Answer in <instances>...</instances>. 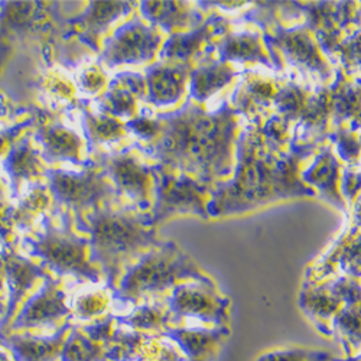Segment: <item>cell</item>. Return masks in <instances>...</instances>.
<instances>
[{
  "label": "cell",
  "instance_id": "obj_1",
  "mask_svg": "<svg viewBox=\"0 0 361 361\" xmlns=\"http://www.w3.org/2000/svg\"><path fill=\"white\" fill-rule=\"evenodd\" d=\"M237 117L230 102L208 111L190 99L176 111L159 114V135L137 149L157 165L187 173L204 185L221 184L235 166Z\"/></svg>",
  "mask_w": 361,
  "mask_h": 361
},
{
  "label": "cell",
  "instance_id": "obj_2",
  "mask_svg": "<svg viewBox=\"0 0 361 361\" xmlns=\"http://www.w3.org/2000/svg\"><path fill=\"white\" fill-rule=\"evenodd\" d=\"M315 149L317 145H295L288 154L276 152L263 142L257 123L250 125L238 136L231 179L213 188L209 219L247 213L282 200L314 197L315 190L304 184L298 171Z\"/></svg>",
  "mask_w": 361,
  "mask_h": 361
},
{
  "label": "cell",
  "instance_id": "obj_3",
  "mask_svg": "<svg viewBox=\"0 0 361 361\" xmlns=\"http://www.w3.org/2000/svg\"><path fill=\"white\" fill-rule=\"evenodd\" d=\"M75 228L90 238L93 262L103 270L111 293L137 260L164 243L149 213H140L126 204H107L93 209Z\"/></svg>",
  "mask_w": 361,
  "mask_h": 361
},
{
  "label": "cell",
  "instance_id": "obj_4",
  "mask_svg": "<svg viewBox=\"0 0 361 361\" xmlns=\"http://www.w3.org/2000/svg\"><path fill=\"white\" fill-rule=\"evenodd\" d=\"M188 282L216 286L214 281L175 242H164L128 270L113 292V299L140 305L150 298L172 292L176 286Z\"/></svg>",
  "mask_w": 361,
  "mask_h": 361
},
{
  "label": "cell",
  "instance_id": "obj_5",
  "mask_svg": "<svg viewBox=\"0 0 361 361\" xmlns=\"http://www.w3.org/2000/svg\"><path fill=\"white\" fill-rule=\"evenodd\" d=\"M61 224L54 221V212L45 216L42 228L26 238L31 259H38L55 278L73 276L78 281L99 283L104 279L103 270L93 262L90 238L80 235L71 214L58 208ZM106 281V279H104Z\"/></svg>",
  "mask_w": 361,
  "mask_h": 361
},
{
  "label": "cell",
  "instance_id": "obj_6",
  "mask_svg": "<svg viewBox=\"0 0 361 361\" xmlns=\"http://www.w3.org/2000/svg\"><path fill=\"white\" fill-rule=\"evenodd\" d=\"M47 180L56 208L71 214L75 227L93 209L123 204L111 179L96 164L81 172L49 169Z\"/></svg>",
  "mask_w": 361,
  "mask_h": 361
},
{
  "label": "cell",
  "instance_id": "obj_7",
  "mask_svg": "<svg viewBox=\"0 0 361 361\" xmlns=\"http://www.w3.org/2000/svg\"><path fill=\"white\" fill-rule=\"evenodd\" d=\"M155 165V201L149 212L154 227L168 221L175 216L191 214L202 220H209L208 202L213 188L198 183L187 173L175 172L161 165Z\"/></svg>",
  "mask_w": 361,
  "mask_h": 361
},
{
  "label": "cell",
  "instance_id": "obj_8",
  "mask_svg": "<svg viewBox=\"0 0 361 361\" xmlns=\"http://www.w3.org/2000/svg\"><path fill=\"white\" fill-rule=\"evenodd\" d=\"M111 179L120 197L140 213H149L155 201V165L142 161L133 150L99 155L94 162Z\"/></svg>",
  "mask_w": 361,
  "mask_h": 361
},
{
  "label": "cell",
  "instance_id": "obj_9",
  "mask_svg": "<svg viewBox=\"0 0 361 361\" xmlns=\"http://www.w3.org/2000/svg\"><path fill=\"white\" fill-rule=\"evenodd\" d=\"M164 44V34L159 27L143 18L133 19L118 26L110 38L104 39L100 52L102 63L110 68L146 64L159 56Z\"/></svg>",
  "mask_w": 361,
  "mask_h": 361
},
{
  "label": "cell",
  "instance_id": "obj_10",
  "mask_svg": "<svg viewBox=\"0 0 361 361\" xmlns=\"http://www.w3.org/2000/svg\"><path fill=\"white\" fill-rule=\"evenodd\" d=\"M74 311L67 302V293L63 288V279L49 276L41 289L27 299L6 333H31L35 329H59L68 321H73Z\"/></svg>",
  "mask_w": 361,
  "mask_h": 361
},
{
  "label": "cell",
  "instance_id": "obj_11",
  "mask_svg": "<svg viewBox=\"0 0 361 361\" xmlns=\"http://www.w3.org/2000/svg\"><path fill=\"white\" fill-rule=\"evenodd\" d=\"M166 299L173 326H179L185 318H195L216 326H226L228 322L230 300L217 290V286L188 282L176 286Z\"/></svg>",
  "mask_w": 361,
  "mask_h": 361
},
{
  "label": "cell",
  "instance_id": "obj_12",
  "mask_svg": "<svg viewBox=\"0 0 361 361\" xmlns=\"http://www.w3.org/2000/svg\"><path fill=\"white\" fill-rule=\"evenodd\" d=\"M263 39L270 51L278 49L290 66L312 74L318 81L325 82L333 75L315 35L307 26H278L272 34L266 32Z\"/></svg>",
  "mask_w": 361,
  "mask_h": 361
},
{
  "label": "cell",
  "instance_id": "obj_13",
  "mask_svg": "<svg viewBox=\"0 0 361 361\" xmlns=\"http://www.w3.org/2000/svg\"><path fill=\"white\" fill-rule=\"evenodd\" d=\"M2 253L5 267H6V281H8V310L0 321V334L6 333L22 307L27 302V299L35 295L47 278L54 276L48 270L34 262V259L20 255L15 245L0 249Z\"/></svg>",
  "mask_w": 361,
  "mask_h": 361
},
{
  "label": "cell",
  "instance_id": "obj_14",
  "mask_svg": "<svg viewBox=\"0 0 361 361\" xmlns=\"http://www.w3.org/2000/svg\"><path fill=\"white\" fill-rule=\"evenodd\" d=\"M228 27L227 19L213 13L192 31L171 35L161 49V61L192 66L197 56L212 49L216 39L228 34Z\"/></svg>",
  "mask_w": 361,
  "mask_h": 361
},
{
  "label": "cell",
  "instance_id": "obj_15",
  "mask_svg": "<svg viewBox=\"0 0 361 361\" xmlns=\"http://www.w3.org/2000/svg\"><path fill=\"white\" fill-rule=\"evenodd\" d=\"M74 326L73 321H68L49 337L31 333L0 334V345L15 361H59Z\"/></svg>",
  "mask_w": 361,
  "mask_h": 361
},
{
  "label": "cell",
  "instance_id": "obj_16",
  "mask_svg": "<svg viewBox=\"0 0 361 361\" xmlns=\"http://www.w3.org/2000/svg\"><path fill=\"white\" fill-rule=\"evenodd\" d=\"M135 6L136 4L132 2H93L82 15L70 20L67 29L84 45L102 52L103 37L109 27L117 19L129 15Z\"/></svg>",
  "mask_w": 361,
  "mask_h": 361
},
{
  "label": "cell",
  "instance_id": "obj_17",
  "mask_svg": "<svg viewBox=\"0 0 361 361\" xmlns=\"http://www.w3.org/2000/svg\"><path fill=\"white\" fill-rule=\"evenodd\" d=\"M52 4H4L0 12V31L20 38H41L55 27L56 12Z\"/></svg>",
  "mask_w": 361,
  "mask_h": 361
},
{
  "label": "cell",
  "instance_id": "obj_18",
  "mask_svg": "<svg viewBox=\"0 0 361 361\" xmlns=\"http://www.w3.org/2000/svg\"><path fill=\"white\" fill-rule=\"evenodd\" d=\"M192 66L161 61L146 70V102L157 107L171 106L184 97Z\"/></svg>",
  "mask_w": 361,
  "mask_h": 361
},
{
  "label": "cell",
  "instance_id": "obj_19",
  "mask_svg": "<svg viewBox=\"0 0 361 361\" xmlns=\"http://www.w3.org/2000/svg\"><path fill=\"white\" fill-rule=\"evenodd\" d=\"M5 168L11 179L12 192L16 197L26 184H42L47 179L48 168L31 136H23L15 142L5 158Z\"/></svg>",
  "mask_w": 361,
  "mask_h": 361
},
{
  "label": "cell",
  "instance_id": "obj_20",
  "mask_svg": "<svg viewBox=\"0 0 361 361\" xmlns=\"http://www.w3.org/2000/svg\"><path fill=\"white\" fill-rule=\"evenodd\" d=\"M37 140L42 147L44 161L82 164V140L73 129L39 116L37 120Z\"/></svg>",
  "mask_w": 361,
  "mask_h": 361
},
{
  "label": "cell",
  "instance_id": "obj_21",
  "mask_svg": "<svg viewBox=\"0 0 361 361\" xmlns=\"http://www.w3.org/2000/svg\"><path fill=\"white\" fill-rule=\"evenodd\" d=\"M217 51L219 59L226 63H256L270 70L282 67L278 55L255 32H228L220 39Z\"/></svg>",
  "mask_w": 361,
  "mask_h": 361
},
{
  "label": "cell",
  "instance_id": "obj_22",
  "mask_svg": "<svg viewBox=\"0 0 361 361\" xmlns=\"http://www.w3.org/2000/svg\"><path fill=\"white\" fill-rule=\"evenodd\" d=\"M228 334L227 326L214 329L171 326L164 337L179 345L187 361H214Z\"/></svg>",
  "mask_w": 361,
  "mask_h": 361
},
{
  "label": "cell",
  "instance_id": "obj_23",
  "mask_svg": "<svg viewBox=\"0 0 361 361\" xmlns=\"http://www.w3.org/2000/svg\"><path fill=\"white\" fill-rule=\"evenodd\" d=\"M140 13L146 22L171 35L192 31L205 20L188 2H143Z\"/></svg>",
  "mask_w": 361,
  "mask_h": 361
},
{
  "label": "cell",
  "instance_id": "obj_24",
  "mask_svg": "<svg viewBox=\"0 0 361 361\" xmlns=\"http://www.w3.org/2000/svg\"><path fill=\"white\" fill-rule=\"evenodd\" d=\"M249 74L247 77L245 75L233 92L231 106L238 116L243 114L257 118V114H263L264 110L274 106L279 87H276L274 80L255 75L252 71Z\"/></svg>",
  "mask_w": 361,
  "mask_h": 361
},
{
  "label": "cell",
  "instance_id": "obj_25",
  "mask_svg": "<svg viewBox=\"0 0 361 361\" xmlns=\"http://www.w3.org/2000/svg\"><path fill=\"white\" fill-rule=\"evenodd\" d=\"M237 75L238 71L231 66V63L204 58L191 71L190 99L202 104L226 88Z\"/></svg>",
  "mask_w": 361,
  "mask_h": 361
},
{
  "label": "cell",
  "instance_id": "obj_26",
  "mask_svg": "<svg viewBox=\"0 0 361 361\" xmlns=\"http://www.w3.org/2000/svg\"><path fill=\"white\" fill-rule=\"evenodd\" d=\"M302 180L317 187L326 201L347 213V204L340 192V164L329 147L317 155L314 164L302 173Z\"/></svg>",
  "mask_w": 361,
  "mask_h": 361
},
{
  "label": "cell",
  "instance_id": "obj_27",
  "mask_svg": "<svg viewBox=\"0 0 361 361\" xmlns=\"http://www.w3.org/2000/svg\"><path fill=\"white\" fill-rule=\"evenodd\" d=\"M120 326L137 331L149 336H162L173 326L172 312L169 310L168 299L143 302L136 307L129 315L117 317Z\"/></svg>",
  "mask_w": 361,
  "mask_h": 361
},
{
  "label": "cell",
  "instance_id": "obj_28",
  "mask_svg": "<svg viewBox=\"0 0 361 361\" xmlns=\"http://www.w3.org/2000/svg\"><path fill=\"white\" fill-rule=\"evenodd\" d=\"M329 117H333L331 92L329 88L324 87L310 96L305 110L298 120V129L300 130V137H302L300 142L304 140L302 145H317L315 139L326 132Z\"/></svg>",
  "mask_w": 361,
  "mask_h": 361
},
{
  "label": "cell",
  "instance_id": "obj_29",
  "mask_svg": "<svg viewBox=\"0 0 361 361\" xmlns=\"http://www.w3.org/2000/svg\"><path fill=\"white\" fill-rule=\"evenodd\" d=\"M331 104H333L334 123L354 120L361 113V80L350 81L340 73V80L329 87Z\"/></svg>",
  "mask_w": 361,
  "mask_h": 361
},
{
  "label": "cell",
  "instance_id": "obj_30",
  "mask_svg": "<svg viewBox=\"0 0 361 361\" xmlns=\"http://www.w3.org/2000/svg\"><path fill=\"white\" fill-rule=\"evenodd\" d=\"M82 120L87 137L93 146L122 140L129 135L128 126L123 120L104 114L102 111L94 113L90 110H84Z\"/></svg>",
  "mask_w": 361,
  "mask_h": 361
},
{
  "label": "cell",
  "instance_id": "obj_31",
  "mask_svg": "<svg viewBox=\"0 0 361 361\" xmlns=\"http://www.w3.org/2000/svg\"><path fill=\"white\" fill-rule=\"evenodd\" d=\"M55 208L56 205L48 184L42 183L31 187L16 207L18 228H29L38 217L49 216V212H55Z\"/></svg>",
  "mask_w": 361,
  "mask_h": 361
},
{
  "label": "cell",
  "instance_id": "obj_32",
  "mask_svg": "<svg viewBox=\"0 0 361 361\" xmlns=\"http://www.w3.org/2000/svg\"><path fill=\"white\" fill-rule=\"evenodd\" d=\"M107 354L109 345L92 340L75 325L59 361H109Z\"/></svg>",
  "mask_w": 361,
  "mask_h": 361
},
{
  "label": "cell",
  "instance_id": "obj_33",
  "mask_svg": "<svg viewBox=\"0 0 361 361\" xmlns=\"http://www.w3.org/2000/svg\"><path fill=\"white\" fill-rule=\"evenodd\" d=\"M300 304L314 318L328 321L338 314L344 300L336 285H333L331 288H318L304 292L300 296Z\"/></svg>",
  "mask_w": 361,
  "mask_h": 361
},
{
  "label": "cell",
  "instance_id": "obj_34",
  "mask_svg": "<svg viewBox=\"0 0 361 361\" xmlns=\"http://www.w3.org/2000/svg\"><path fill=\"white\" fill-rule=\"evenodd\" d=\"M140 100L132 93L126 87L118 84L113 80L106 93H103L100 99V110L104 114L117 117V118H135L137 116V103Z\"/></svg>",
  "mask_w": 361,
  "mask_h": 361
},
{
  "label": "cell",
  "instance_id": "obj_35",
  "mask_svg": "<svg viewBox=\"0 0 361 361\" xmlns=\"http://www.w3.org/2000/svg\"><path fill=\"white\" fill-rule=\"evenodd\" d=\"M310 96L311 94L302 85H299L295 81H288L283 85H279L274 106H276L278 114L293 123L302 116Z\"/></svg>",
  "mask_w": 361,
  "mask_h": 361
},
{
  "label": "cell",
  "instance_id": "obj_36",
  "mask_svg": "<svg viewBox=\"0 0 361 361\" xmlns=\"http://www.w3.org/2000/svg\"><path fill=\"white\" fill-rule=\"evenodd\" d=\"M113 293L109 289L96 290L92 293H85L75 300L74 317L81 321H93L100 317L107 315Z\"/></svg>",
  "mask_w": 361,
  "mask_h": 361
},
{
  "label": "cell",
  "instance_id": "obj_37",
  "mask_svg": "<svg viewBox=\"0 0 361 361\" xmlns=\"http://www.w3.org/2000/svg\"><path fill=\"white\" fill-rule=\"evenodd\" d=\"M290 123V120L276 113L267 117L266 122L262 126H259L260 136L269 149L281 152V147H283L292 140Z\"/></svg>",
  "mask_w": 361,
  "mask_h": 361
},
{
  "label": "cell",
  "instance_id": "obj_38",
  "mask_svg": "<svg viewBox=\"0 0 361 361\" xmlns=\"http://www.w3.org/2000/svg\"><path fill=\"white\" fill-rule=\"evenodd\" d=\"M80 328L82 333L92 340L109 345L111 343V340L114 338L117 329L120 328V324H118L117 315L107 314L104 317L90 321L88 324L81 325Z\"/></svg>",
  "mask_w": 361,
  "mask_h": 361
},
{
  "label": "cell",
  "instance_id": "obj_39",
  "mask_svg": "<svg viewBox=\"0 0 361 361\" xmlns=\"http://www.w3.org/2000/svg\"><path fill=\"white\" fill-rule=\"evenodd\" d=\"M338 54L340 61L348 70L361 68V26H358L351 35L340 39L336 51Z\"/></svg>",
  "mask_w": 361,
  "mask_h": 361
},
{
  "label": "cell",
  "instance_id": "obj_40",
  "mask_svg": "<svg viewBox=\"0 0 361 361\" xmlns=\"http://www.w3.org/2000/svg\"><path fill=\"white\" fill-rule=\"evenodd\" d=\"M333 136L336 140L338 157L351 165H357L358 161L361 159L360 135H355V132L351 129L340 128Z\"/></svg>",
  "mask_w": 361,
  "mask_h": 361
},
{
  "label": "cell",
  "instance_id": "obj_41",
  "mask_svg": "<svg viewBox=\"0 0 361 361\" xmlns=\"http://www.w3.org/2000/svg\"><path fill=\"white\" fill-rule=\"evenodd\" d=\"M129 133H133L139 139V145H146L152 142L161 132V122L158 116L149 117L137 114L135 118L126 123Z\"/></svg>",
  "mask_w": 361,
  "mask_h": 361
},
{
  "label": "cell",
  "instance_id": "obj_42",
  "mask_svg": "<svg viewBox=\"0 0 361 361\" xmlns=\"http://www.w3.org/2000/svg\"><path fill=\"white\" fill-rule=\"evenodd\" d=\"M338 263L348 275H361V235L353 237L338 249Z\"/></svg>",
  "mask_w": 361,
  "mask_h": 361
},
{
  "label": "cell",
  "instance_id": "obj_43",
  "mask_svg": "<svg viewBox=\"0 0 361 361\" xmlns=\"http://www.w3.org/2000/svg\"><path fill=\"white\" fill-rule=\"evenodd\" d=\"M16 228V207L0 198V247L13 246Z\"/></svg>",
  "mask_w": 361,
  "mask_h": 361
},
{
  "label": "cell",
  "instance_id": "obj_44",
  "mask_svg": "<svg viewBox=\"0 0 361 361\" xmlns=\"http://www.w3.org/2000/svg\"><path fill=\"white\" fill-rule=\"evenodd\" d=\"M326 358L328 355L325 353L289 348L267 353L259 361H326Z\"/></svg>",
  "mask_w": 361,
  "mask_h": 361
},
{
  "label": "cell",
  "instance_id": "obj_45",
  "mask_svg": "<svg viewBox=\"0 0 361 361\" xmlns=\"http://www.w3.org/2000/svg\"><path fill=\"white\" fill-rule=\"evenodd\" d=\"M80 87L90 94L103 93L107 88L106 74L100 67H90L80 75Z\"/></svg>",
  "mask_w": 361,
  "mask_h": 361
},
{
  "label": "cell",
  "instance_id": "obj_46",
  "mask_svg": "<svg viewBox=\"0 0 361 361\" xmlns=\"http://www.w3.org/2000/svg\"><path fill=\"white\" fill-rule=\"evenodd\" d=\"M31 123H34V118L27 120V122H25L23 125H18L12 129L0 132V158H4V157L6 158V155L9 154V150L15 145V142L22 137L23 130H26Z\"/></svg>",
  "mask_w": 361,
  "mask_h": 361
},
{
  "label": "cell",
  "instance_id": "obj_47",
  "mask_svg": "<svg viewBox=\"0 0 361 361\" xmlns=\"http://www.w3.org/2000/svg\"><path fill=\"white\" fill-rule=\"evenodd\" d=\"M45 88L55 97L64 99V100H71L75 94L74 85L61 77H49L48 81L45 82Z\"/></svg>",
  "mask_w": 361,
  "mask_h": 361
},
{
  "label": "cell",
  "instance_id": "obj_48",
  "mask_svg": "<svg viewBox=\"0 0 361 361\" xmlns=\"http://www.w3.org/2000/svg\"><path fill=\"white\" fill-rule=\"evenodd\" d=\"M343 198L353 201L358 192L361 191V172L358 171H345L343 175V180L340 184Z\"/></svg>",
  "mask_w": 361,
  "mask_h": 361
},
{
  "label": "cell",
  "instance_id": "obj_49",
  "mask_svg": "<svg viewBox=\"0 0 361 361\" xmlns=\"http://www.w3.org/2000/svg\"><path fill=\"white\" fill-rule=\"evenodd\" d=\"M8 281H6V267L0 253V321L4 319L8 310Z\"/></svg>",
  "mask_w": 361,
  "mask_h": 361
},
{
  "label": "cell",
  "instance_id": "obj_50",
  "mask_svg": "<svg viewBox=\"0 0 361 361\" xmlns=\"http://www.w3.org/2000/svg\"><path fill=\"white\" fill-rule=\"evenodd\" d=\"M354 223L357 227H361V195L358 197L357 205H355V214H354Z\"/></svg>",
  "mask_w": 361,
  "mask_h": 361
},
{
  "label": "cell",
  "instance_id": "obj_51",
  "mask_svg": "<svg viewBox=\"0 0 361 361\" xmlns=\"http://www.w3.org/2000/svg\"><path fill=\"white\" fill-rule=\"evenodd\" d=\"M0 361H15L12 355H9V353L0 345Z\"/></svg>",
  "mask_w": 361,
  "mask_h": 361
},
{
  "label": "cell",
  "instance_id": "obj_52",
  "mask_svg": "<svg viewBox=\"0 0 361 361\" xmlns=\"http://www.w3.org/2000/svg\"><path fill=\"white\" fill-rule=\"evenodd\" d=\"M0 198H5V185L2 183V179H0Z\"/></svg>",
  "mask_w": 361,
  "mask_h": 361
},
{
  "label": "cell",
  "instance_id": "obj_53",
  "mask_svg": "<svg viewBox=\"0 0 361 361\" xmlns=\"http://www.w3.org/2000/svg\"><path fill=\"white\" fill-rule=\"evenodd\" d=\"M360 361H361V358H360Z\"/></svg>",
  "mask_w": 361,
  "mask_h": 361
}]
</instances>
